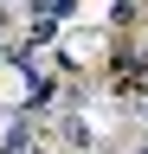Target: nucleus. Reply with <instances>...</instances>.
<instances>
[{
    "label": "nucleus",
    "instance_id": "1",
    "mask_svg": "<svg viewBox=\"0 0 148 154\" xmlns=\"http://www.w3.org/2000/svg\"><path fill=\"white\" fill-rule=\"evenodd\" d=\"M32 7H39V13L52 19V13H71V0H32Z\"/></svg>",
    "mask_w": 148,
    "mask_h": 154
}]
</instances>
